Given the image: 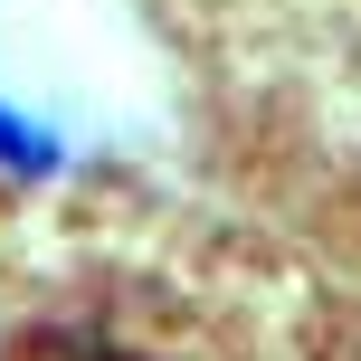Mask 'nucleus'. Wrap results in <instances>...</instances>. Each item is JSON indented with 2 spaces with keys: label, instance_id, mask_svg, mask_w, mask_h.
Segmentation results:
<instances>
[{
  "label": "nucleus",
  "instance_id": "obj_1",
  "mask_svg": "<svg viewBox=\"0 0 361 361\" xmlns=\"http://www.w3.org/2000/svg\"><path fill=\"white\" fill-rule=\"evenodd\" d=\"M29 361H143V352H124V343H95V333H57V343H38Z\"/></svg>",
  "mask_w": 361,
  "mask_h": 361
}]
</instances>
